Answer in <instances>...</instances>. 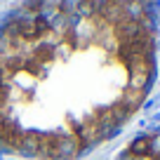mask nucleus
<instances>
[{
  "mask_svg": "<svg viewBox=\"0 0 160 160\" xmlns=\"http://www.w3.org/2000/svg\"><path fill=\"white\" fill-rule=\"evenodd\" d=\"M155 26L144 2H31L0 24V148L73 160L148 97Z\"/></svg>",
  "mask_w": 160,
  "mask_h": 160,
  "instance_id": "nucleus-1",
  "label": "nucleus"
},
{
  "mask_svg": "<svg viewBox=\"0 0 160 160\" xmlns=\"http://www.w3.org/2000/svg\"><path fill=\"white\" fill-rule=\"evenodd\" d=\"M115 160H160V127L132 139Z\"/></svg>",
  "mask_w": 160,
  "mask_h": 160,
  "instance_id": "nucleus-2",
  "label": "nucleus"
}]
</instances>
